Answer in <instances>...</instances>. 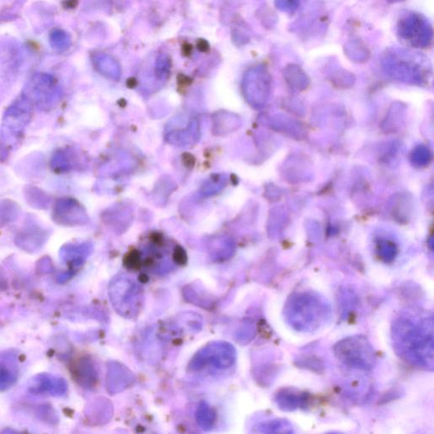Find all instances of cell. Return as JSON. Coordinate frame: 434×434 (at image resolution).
Segmentation results:
<instances>
[{"label":"cell","instance_id":"obj_1","mask_svg":"<svg viewBox=\"0 0 434 434\" xmlns=\"http://www.w3.org/2000/svg\"><path fill=\"white\" fill-rule=\"evenodd\" d=\"M391 339L400 359L415 368L433 370L432 313L417 310L402 311L392 324Z\"/></svg>","mask_w":434,"mask_h":434},{"label":"cell","instance_id":"obj_2","mask_svg":"<svg viewBox=\"0 0 434 434\" xmlns=\"http://www.w3.org/2000/svg\"><path fill=\"white\" fill-rule=\"evenodd\" d=\"M285 322L294 330L313 332L330 321L332 309L325 298L315 292L294 293L284 309Z\"/></svg>","mask_w":434,"mask_h":434},{"label":"cell","instance_id":"obj_3","mask_svg":"<svg viewBox=\"0 0 434 434\" xmlns=\"http://www.w3.org/2000/svg\"><path fill=\"white\" fill-rule=\"evenodd\" d=\"M334 355L341 363L349 368L372 370L377 363V354L369 339L363 335L347 337L334 347Z\"/></svg>","mask_w":434,"mask_h":434},{"label":"cell","instance_id":"obj_4","mask_svg":"<svg viewBox=\"0 0 434 434\" xmlns=\"http://www.w3.org/2000/svg\"><path fill=\"white\" fill-rule=\"evenodd\" d=\"M111 304L118 313L126 318L136 317L142 306V291L130 277L119 275L114 277L109 287Z\"/></svg>","mask_w":434,"mask_h":434},{"label":"cell","instance_id":"obj_5","mask_svg":"<svg viewBox=\"0 0 434 434\" xmlns=\"http://www.w3.org/2000/svg\"><path fill=\"white\" fill-rule=\"evenodd\" d=\"M236 358L237 354L233 345L224 341H217L197 352L188 366L193 370L203 369L208 365L217 369H227L235 363Z\"/></svg>","mask_w":434,"mask_h":434},{"label":"cell","instance_id":"obj_6","mask_svg":"<svg viewBox=\"0 0 434 434\" xmlns=\"http://www.w3.org/2000/svg\"><path fill=\"white\" fill-rule=\"evenodd\" d=\"M397 31L399 39L413 48H426L432 43L431 25L423 16L414 12L399 19Z\"/></svg>","mask_w":434,"mask_h":434},{"label":"cell","instance_id":"obj_7","mask_svg":"<svg viewBox=\"0 0 434 434\" xmlns=\"http://www.w3.org/2000/svg\"><path fill=\"white\" fill-rule=\"evenodd\" d=\"M134 375L124 365L116 361L109 362L107 365V386L109 393H120L133 385Z\"/></svg>","mask_w":434,"mask_h":434},{"label":"cell","instance_id":"obj_8","mask_svg":"<svg viewBox=\"0 0 434 434\" xmlns=\"http://www.w3.org/2000/svg\"><path fill=\"white\" fill-rule=\"evenodd\" d=\"M275 402L278 408L284 411H294L307 406L309 394L294 387H286L277 392Z\"/></svg>","mask_w":434,"mask_h":434},{"label":"cell","instance_id":"obj_9","mask_svg":"<svg viewBox=\"0 0 434 434\" xmlns=\"http://www.w3.org/2000/svg\"><path fill=\"white\" fill-rule=\"evenodd\" d=\"M200 138V123L197 119L191 120L185 128L171 131L167 134V141L178 147L195 145Z\"/></svg>","mask_w":434,"mask_h":434},{"label":"cell","instance_id":"obj_10","mask_svg":"<svg viewBox=\"0 0 434 434\" xmlns=\"http://www.w3.org/2000/svg\"><path fill=\"white\" fill-rule=\"evenodd\" d=\"M239 126V119L229 111H217L212 117V133L215 136L223 137L234 132Z\"/></svg>","mask_w":434,"mask_h":434},{"label":"cell","instance_id":"obj_11","mask_svg":"<svg viewBox=\"0 0 434 434\" xmlns=\"http://www.w3.org/2000/svg\"><path fill=\"white\" fill-rule=\"evenodd\" d=\"M256 432L263 433H293L294 428L289 421L275 419L265 421L257 426Z\"/></svg>","mask_w":434,"mask_h":434},{"label":"cell","instance_id":"obj_12","mask_svg":"<svg viewBox=\"0 0 434 434\" xmlns=\"http://www.w3.org/2000/svg\"><path fill=\"white\" fill-rule=\"evenodd\" d=\"M233 252L234 244L227 239L219 238L210 243V253L215 260L229 259Z\"/></svg>","mask_w":434,"mask_h":434},{"label":"cell","instance_id":"obj_13","mask_svg":"<svg viewBox=\"0 0 434 434\" xmlns=\"http://www.w3.org/2000/svg\"><path fill=\"white\" fill-rule=\"evenodd\" d=\"M196 419L202 428L210 429L212 428L216 420V412L207 403L202 402L198 407Z\"/></svg>","mask_w":434,"mask_h":434},{"label":"cell","instance_id":"obj_14","mask_svg":"<svg viewBox=\"0 0 434 434\" xmlns=\"http://www.w3.org/2000/svg\"><path fill=\"white\" fill-rule=\"evenodd\" d=\"M226 184V179L224 175H215L208 181H206L203 186L201 188V195L205 197L216 195L220 192Z\"/></svg>","mask_w":434,"mask_h":434},{"label":"cell","instance_id":"obj_15","mask_svg":"<svg viewBox=\"0 0 434 434\" xmlns=\"http://www.w3.org/2000/svg\"><path fill=\"white\" fill-rule=\"evenodd\" d=\"M80 366H82V369L79 368L77 373L79 381H81L84 385L88 387L94 385L97 379L94 366L88 361H82Z\"/></svg>","mask_w":434,"mask_h":434},{"label":"cell","instance_id":"obj_16","mask_svg":"<svg viewBox=\"0 0 434 434\" xmlns=\"http://www.w3.org/2000/svg\"><path fill=\"white\" fill-rule=\"evenodd\" d=\"M255 334V331L254 327L246 325L242 328V330L239 332L238 339L241 341H246L247 343L254 338Z\"/></svg>","mask_w":434,"mask_h":434},{"label":"cell","instance_id":"obj_17","mask_svg":"<svg viewBox=\"0 0 434 434\" xmlns=\"http://www.w3.org/2000/svg\"><path fill=\"white\" fill-rule=\"evenodd\" d=\"M300 0H276L277 8L282 11H294L299 6Z\"/></svg>","mask_w":434,"mask_h":434},{"label":"cell","instance_id":"obj_18","mask_svg":"<svg viewBox=\"0 0 434 434\" xmlns=\"http://www.w3.org/2000/svg\"><path fill=\"white\" fill-rule=\"evenodd\" d=\"M126 264L131 268H135L138 267L140 263V256L137 251H133L126 257Z\"/></svg>","mask_w":434,"mask_h":434},{"label":"cell","instance_id":"obj_19","mask_svg":"<svg viewBox=\"0 0 434 434\" xmlns=\"http://www.w3.org/2000/svg\"><path fill=\"white\" fill-rule=\"evenodd\" d=\"M174 256L176 263L184 264L187 261V255L183 248L176 247L175 248Z\"/></svg>","mask_w":434,"mask_h":434},{"label":"cell","instance_id":"obj_20","mask_svg":"<svg viewBox=\"0 0 434 434\" xmlns=\"http://www.w3.org/2000/svg\"><path fill=\"white\" fill-rule=\"evenodd\" d=\"M386 1H390V2H399V1H403V0H386Z\"/></svg>","mask_w":434,"mask_h":434}]
</instances>
